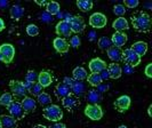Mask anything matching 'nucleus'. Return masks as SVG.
I'll return each mask as SVG.
<instances>
[{
    "instance_id": "obj_41",
    "label": "nucleus",
    "mask_w": 152,
    "mask_h": 128,
    "mask_svg": "<svg viewBox=\"0 0 152 128\" xmlns=\"http://www.w3.org/2000/svg\"><path fill=\"white\" fill-rule=\"evenodd\" d=\"M121 72H125L126 75H132V73L134 72V68H132V67H129V65L125 64L124 68H121Z\"/></svg>"
},
{
    "instance_id": "obj_15",
    "label": "nucleus",
    "mask_w": 152,
    "mask_h": 128,
    "mask_svg": "<svg viewBox=\"0 0 152 128\" xmlns=\"http://www.w3.org/2000/svg\"><path fill=\"white\" fill-rule=\"evenodd\" d=\"M111 42L115 47L121 48L122 46H125V44L127 42V34L124 32H114L111 38Z\"/></svg>"
},
{
    "instance_id": "obj_31",
    "label": "nucleus",
    "mask_w": 152,
    "mask_h": 128,
    "mask_svg": "<svg viewBox=\"0 0 152 128\" xmlns=\"http://www.w3.org/2000/svg\"><path fill=\"white\" fill-rule=\"evenodd\" d=\"M77 7L81 12H88L93 8V1L91 0H78L77 1Z\"/></svg>"
},
{
    "instance_id": "obj_13",
    "label": "nucleus",
    "mask_w": 152,
    "mask_h": 128,
    "mask_svg": "<svg viewBox=\"0 0 152 128\" xmlns=\"http://www.w3.org/2000/svg\"><path fill=\"white\" fill-rule=\"evenodd\" d=\"M107 54L109 59L113 63H118V62L122 61V49L119 47H115V46L112 45L107 50Z\"/></svg>"
},
{
    "instance_id": "obj_37",
    "label": "nucleus",
    "mask_w": 152,
    "mask_h": 128,
    "mask_svg": "<svg viewBox=\"0 0 152 128\" xmlns=\"http://www.w3.org/2000/svg\"><path fill=\"white\" fill-rule=\"evenodd\" d=\"M113 13L119 17H122L126 13V8L124 7V5H115L113 7Z\"/></svg>"
},
{
    "instance_id": "obj_14",
    "label": "nucleus",
    "mask_w": 152,
    "mask_h": 128,
    "mask_svg": "<svg viewBox=\"0 0 152 128\" xmlns=\"http://www.w3.org/2000/svg\"><path fill=\"white\" fill-rule=\"evenodd\" d=\"M86 99L88 102V104H97L102 101V93L99 89L93 88L91 91H88L87 95H86Z\"/></svg>"
},
{
    "instance_id": "obj_46",
    "label": "nucleus",
    "mask_w": 152,
    "mask_h": 128,
    "mask_svg": "<svg viewBox=\"0 0 152 128\" xmlns=\"http://www.w3.org/2000/svg\"><path fill=\"white\" fill-rule=\"evenodd\" d=\"M9 5V2H8L7 0H2V1H0V8H6Z\"/></svg>"
},
{
    "instance_id": "obj_19",
    "label": "nucleus",
    "mask_w": 152,
    "mask_h": 128,
    "mask_svg": "<svg viewBox=\"0 0 152 128\" xmlns=\"http://www.w3.org/2000/svg\"><path fill=\"white\" fill-rule=\"evenodd\" d=\"M107 73H109V77H110L111 79H118V78H120L122 75L121 67H120L119 64H117V63H111V64H109L107 67Z\"/></svg>"
},
{
    "instance_id": "obj_47",
    "label": "nucleus",
    "mask_w": 152,
    "mask_h": 128,
    "mask_svg": "<svg viewBox=\"0 0 152 128\" xmlns=\"http://www.w3.org/2000/svg\"><path fill=\"white\" fill-rule=\"evenodd\" d=\"M88 39H89L91 41H94V40H95V32H89V33H88Z\"/></svg>"
},
{
    "instance_id": "obj_32",
    "label": "nucleus",
    "mask_w": 152,
    "mask_h": 128,
    "mask_svg": "<svg viewBox=\"0 0 152 128\" xmlns=\"http://www.w3.org/2000/svg\"><path fill=\"white\" fill-rule=\"evenodd\" d=\"M37 101H38L39 104H41V105H44V106H47L52 103V97H50L49 94L42 91L39 96H37Z\"/></svg>"
},
{
    "instance_id": "obj_33",
    "label": "nucleus",
    "mask_w": 152,
    "mask_h": 128,
    "mask_svg": "<svg viewBox=\"0 0 152 128\" xmlns=\"http://www.w3.org/2000/svg\"><path fill=\"white\" fill-rule=\"evenodd\" d=\"M13 101H14V98H13V96H12L10 93H5V94L0 95V105L6 106V108H7Z\"/></svg>"
},
{
    "instance_id": "obj_42",
    "label": "nucleus",
    "mask_w": 152,
    "mask_h": 128,
    "mask_svg": "<svg viewBox=\"0 0 152 128\" xmlns=\"http://www.w3.org/2000/svg\"><path fill=\"white\" fill-rule=\"evenodd\" d=\"M73 81H75V80H73L72 78H70V77H65V78L63 79V83H64V85H66V86L70 87V88H71V86H72Z\"/></svg>"
},
{
    "instance_id": "obj_24",
    "label": "nucleus",
    "mask_w": 152,
    "mask_h": 128,
    "mask_svg": "<svg viewBox=\"0 0 152 128\" xmlns=\"http://www.w3.org/2000/svg\"><path fill=\"white\" fill-rule=\"evenodd\" d=\"M78 103H79L78 98L75 95H72V94H70L69 96H66V97H64L62 99V104L66 109H73V108H76L78 105Z\"/></svg>"
},
{
    "instance_id": "obj_25",
    "label": "nucleus",
    "mask_w": 152,
    "mask_h": 128,
    "mask_svg": "<svg viewBox=\"0 0 152 128\" xmlns=\"http://www.w3.org/2000/svg\"><path fill=\"white\" fill-rule=\"evenodd\" d=\"M72 75H73V80L75 81H83L87 78V71L85 70L83 67H77L73 71H72Z\"/></svg>"
},
{
    "instance_id": "obj_44",
    "label": "nucleus",
    "mask_w": 152,
    "mask_h": 128,
    "mask_svg": "<svg viewBox=\"0 0 152 128\" xmlns=\"http://www.w3.org/2000/svg\"><path fill=\"white\" fill-rule=\"evenodd\" d=\"M99 77H101V79H102V81L103 80H107L110 77H109V73H107V69L105 70H103L102 72H99Z\"/></svg>"
},
{
    "instance_id": "obj_30",
    "label": "nucleus",
    "mask_w": 152,
    "mask_h": 128,
    "mask_svg": "<svg viewBox=\"0 0 152 128\" xmlns=\"http://www.w3.org/2000/svg\"><path fill=\"white\" fill-rule=\"evenodd\" d=\"M86 79L88 80V83L91 85L93 87H99L102 83V79L99 77V73H91L89 75H87Z\"/></svg>"
},
{
    "instance_id": "obj_11",
    "label": "nucleus",
    "mask_w": 152,
    "mask_h": 128,
    "mask_svg": "<svg viewBox=\"0 0 152 128\" xmlns=\"http://www.w3.org/2000/svg\"><path fill=\"white\" fill-rule=\"evenodd\" d=\"M56 33L60 36V38H63V39L70 37L72 31H71L69 22H66L65 20H62L57 23L56 24Z\"/></svg>"
},
{
    "instance_id": "obj_53",
    "label": "nucleus",
    "mask_w": 152,
    "mask_h": 128,
    "mask_svg": "<svg viewBox=\"0 0 152 128\" xmlns=\"http://www.w3.org/2000/svg\"><path fill=\"white\" fill-rule=\"evenodd\" d=\"M0 128H2V127H1V124H0Z\"/></svg>"
},
{
    "instance_id": "obj_49",
    "label": "nucleus",
    "mask_w": 152,
    "mask_h": 128,
    "mask_svg": "<svg viewBox=\"0 0 152 128\" xmlns=\"http://www.w3.org/2000/svg\"><path fill=\"white\" fill-rule=\"evenodd\" d=\"M5 29V22H4V20L2 18H0V32Z\"/></svg>"
},
{
    "instance_id": "obj_18",
    "label": "nucleus",
    "mask_w": 152,
    "mask_h": 128,
    "mask_svg": "<svg viewBox=\"0 0 152 128\" xmlns=\"http://www.w3.org/2000/svg\"><path fill=\"white\" fill-rule=\"evenodd\" d=\"M37 80H38L39 85L42 88H45V87H48L50 83H53V77L47 71H41L40 73H38V79Z\"/></svg>"
},
{
    "instance_id": "obj_9",
    "label": "nucleus",
    "mask_w": 152,
    "mask_h": 128,
    "mask_svg": "<svg viewBox=\"0 0 152 128\" xmlns=\"http://www.w3.org/2000/svg\"><path fill=\"white\" fill-rule=\"evenodd\" d=\"M69 24H70L71 31L75 33H81L86 28L85 20L81 16H72L69 21Z\"/></svg>"
},
{
    "instance_id": "obj_52",
    "label": "nucleus",
    "mask_w": 152,
    "mask_h": 128,
    "mask_svg": "<svg viewBox=\"0 0 152 128\" xmlns=\"http://www.w3.org/2000/svg\"><path fill=\"white\" fill-rule=\"evenodd\" d=\"M119 128H127V126H125V125H121V126H119Z\"/></svg>"
},
{
    "instance_id": "obj_29",
    "label": "nucleus",
    "mask_w": 152,
    "mask_h": 128,
    "mask_svg": "<svg viewBox=\"0 0 152 128\" xmlns=\"http://www.w3.org/2000/svg\"><path fill=\"white\" fill-rule=\"evenodd\" d=\"M97 46L101 50H105L107 52V49L112 46V42H111V39L107 37H101L97 40Z\"/></svg>"
},
{
    "instance_id": "obj_39",
    "label": "nucleus",
    "mask_w": 152,
    "mask_h": 128,
    "mask_svg": "<svg viewBox=\"0 0 152 128\" xmlns=\"http://www.w3.org/2000/svg\"><path fill=\"white\" fill-rule=\"evenodd\" d=\"M40 21L41 22H45V23H49L53 21V16L49 15L47 12H44L40 14Z\"/></svg>"
},
{
    "instance_id": "obj_23",
    "label": "nucleus",
    "mask_w": 152,
    "mask_h": 128,
    "mask_svg": "<svg viewBox=\"0 0 152 128\" xmlns=\"http://www.w3.org/2000/svg\"><path fill=\"white\" fill-rule=\"evenodd\" d=\"M0 124L2 128H16L17 127V121L10 117V116H1L0 117Z\"/></svg>"
},
{
    "instance_id": "obj_48",
    "label": "nucleus",
    "mask_w": 152,
    "mask_h": 128,
    "mask_svg": "<svg viewBox=\"0 0 152 128\" xmlns=\"http://www.w3.org/2000/svg\"><path fill=\"white\" fill-rule=\"evenodd\" d=\"M34 2H36V4H37V5H39V6H46V5H47V2H48V1H38V0H36V1H34Z\"/></svg>"
},
{
    "instance_id": "obj_7",
    "label": "nucleus",
    "mask_w": 152,
    "mask_h": 128,
    "mask_svg": "<svg viewBox=\"0 0 152 128\" xmlns=\"http://www.w3.org/2000/svg\"><path fill=\"white\" fill-rule=\"evenodd\" d=\"M7 109L8 111H9V116L13 117L16 121L22 119L23 117L25 116V112H24L22 105H21V102H18V101H13L7 106Z\"/></svg>"
},
{
    "instance_id": "obj_2",
    "label": "nucleus",
    "mask_w": 152,
    "mask_h": 128,
    "mask_svg": "<svg viewBox=\"0 0 152 128\" xmlns=\"http://www.w3.org/2000/svg\"><path fill=\"white\" fill-rule=\"evenodd\" d=\"M42 114L47 120L55 121V122H57L63 118V111L61 110V108L56 104H49V105L45 106V109L42 110Z\"/></svg>"
},
{
    "instance_id": "obj_10",
    "label": "nucleus",
    "mask_w": 152,
    "mask_h": 128,
    "mask_svg": "<svg viewBox=\"0 0 152 128\" xmlns=\"http://www.w3.org/2000/svg\"><path fill=\"white\" fill-rule=\"evenodd\" d=\"M130 103H132V101H130L129 96L122 95V96L118 97L114 101L113 106L115 108V110H117L118 112H125V111H127V110L129 109Z\"/></svg>"
},
{
    "instance_id": "obj_38",
    "label": "nucleus",
    "mask_w": 152,
    "mask_h": 128,
    "mask_svg": "<svg viewBox=\"0 0 152 128\" xmlns=\"http://www.w3.org/2000/svg\"><path fill=\"white\" fill-rule=\"evenodd\" d=\"M80 44H81L80 38L78 37V36H75V37H71L69 46H71V47H73V48H78V47L80 46Z\"/></svg>"
},
{
    "instance_id": "obj_12",
    "label": "nucleus",
    "mask_w": 152,
    "mask_h": 128,
    "mask_svg": "<svg viewBox=\"0 0 152 128\" xmlns=\"http://www.w3.org/2000/svg\"><path fill=\"white\" fill-rule=\"evenodd\" d=\"M107 63L103 60H101L99 57L96 59H93V60L89 62V70H91V73H99L102 72L103 70L107 69Z\"/></svg>"
},
{
    "instance_id": "obj_3",
    "label": "nucleus",
    "mask_w": 152,
    "mask_h": 128,
    "mask_svg": "<svg viewBox=\"0 0 152 128\" xmlns=\"http://www.w3.org/2000/svg\"><path fill=\"white\" fill-rule=\"evenodd\" d=\"M9 88H10V94L13 98L15 97L17 101H22L28 96V91L24 88L22 81L18 80H10L9 81Z\"/></svg>"
},
{
    "instance_id": "obj_34",
    "label": "nucleus",
    "mask_w": 152,
    "mask_h": 128,
    "mask_svg": "<svg viewBox=\"0 0 152 128\" xmlns=\"http://www.w3.org/2000/svg\"><path fill=\"white\" fill-rule=\"evenodd\" d=\"M28 93H30L32 94L33 96H39L41 93H42V87L39 85L38 83H32V86H31V88L29 89Z\"/></svg>"
},
{
    "instance_id": "obj_21",
    "label": "nucleus",
    "mask_w": 152,
    "mask_h": 128,
    "mask_svg": "<svg viewBox=\"0 0 152 128\" xmlns=\"http://www.w3.org/2000/svg\"><path fill=\"white\" fill-rule=\"evenodd\" d=\"M71 94V89L70 87H68L66 85H64L63 83H58L56 87H55V95L57 96L58 99H63L64 97H66Z\"/></svg>"
},
{
    "instance_id": "obj_45",
    "label": "nucleus",
    "mask_w": 152,
    "mask_h": 128,
    "mask_svg": "<svg viewBox=\"0 0 152 128\" xmlns=\"http://www.w3.org/2000/svg\"><path fill=\"white\" fill-rule=\"evenodd\" d=\"M48 128H66V126L64 124H62V122H55L54 125H52L50 127Z\"/></svg>"
},
{
    "instance_id": "obj_20",
    "label": "nucleus",
    "mask_w": 152,
    "mask_h": 128,
    "mask_svg": "<svg viewBox=\"0 0 152 128\" xmlns=\"http://www.w3.org/2000/svg\"><path fill=\"white\" fill-rule=\"evenodd\" d=\"M112 28L115 30V32H122V31L129 29V24H128V21L125 17H118L112 23Z\"/></svg>"
},
{
    "instance_id": "obj_28",
    "label": "nucleus",
    "mask_w": 152,
    "mask_h": 128,
    "mask_svg": "<svg viewBox=\"0 0 152 128\" xmlns=\"http://www.w3.org/2000/svg\"><path fill=\"white\" fill-rule=\"evenodd\" d=\"M71 93H73L75 96H81L85 91V85L81 81H73L71 86Z\"/></svg>"
},
{
    "instance_id": "obj_51",
    "label": "nucleus",
    "mask_w": 152,
    "mask_h": 128,
    "mask_svg": "<svg viewBox=\"0 0 152 128\" xmlns=\"http://www.w3.org/2000/svg\"><path fill=\"white\" fill-rule=\"evenodd\" d=\"M32 128H47L46 126H42V125H36V126H33Z\"/></svg>"
},
{
    "instance_id": "obj_50",
    "label": "nucleus",
    "mask_w": 152,
    "mask_h": 128,
    "mask_svg": "<svg viewBox=\"0 0 152 128\" xmlns=\"http://www.w3.org/2000/svg\"><path fill=\"white\" fill-rule=\"evenodd\" d=\"M148 114H149V117H152V105H149V109H148Z\"/></svg>"
},
{
    "instance_id": "obj_35",
    "label": "nucleus",
    "mask_w": 152,
    "mask_h": 128,
    "mask_svg": "<svg viewBox=\"0 0 152 128\" xmlns=\"http://www.w3.org/2000/svg\"><path fill=\"white\" fill-rule=\"evenodd\" d=\"M38 79V73L34 71V70H29L28 73L25 75V81H29V83H36V80Z\"/></svg>"
},
{
    "instance_id": "obj_6",
    "label": "nucleus",
    "mask_w": 152,
    "mask_h": 128,
    "mask_svg": "<svg viewBox=\"0 0 152 128\" xmlns=\"http://www.w3.org/2000/svg\"><path fill=\"white\" fill-rule=\"evenodd\" d=\"M85 114L91 120L96 121L102 119V117H103V110L97 104H88V105L85 108Z\"/></svg>"
},
{
    "instance_id": "obj_36",
    "label": "nucleus",
    "mask_w": 152,
    "mask_h": 128,
    "mask_svg": "<svg viewBox=\"0 0 152 128\" xmlns=\"http://www.w3.org/2000/svg\"><path fill=\"white\" fill-rule=\"evenodd\" d=\"M26 33L30 36V37H36L39 34V28L34 24H29L26 26Z\"/></svg>"
},
{
    "instance_id": "obj_16",
    "label": "nucleus",
    "mask_w": 152,
    "mask_h": 128,
    "mask_svg": "<svg viewBox=\"0 0 152 128\" xmlns=\"http://www.w3.org/2000/svg\"><path fill=\"white\" fill-rule=\"evenodd\" d=\"M53 45H54V48L58 52V53H66L69 50V48H70V46H69V42L65 40V39H63V38H55L53 41Z\"/></svg>"
},
{
    "instance_id": "obj_8",
    "label": "nucleus",
    "mask_w": 152,
    "mask_h": 128,
    "mask_svg": "<svg viewBox=\"0 0 152 128\" xmlns=\"http://www.w3.org/2000/svg\"><path fill=\"white\" fill-rule=\"evenodd\" d=\"M107 16L102 13H94L89 17V25L95 28V29H102L107 25Z\"/></svg>"
},
{
    "instance_id": "obj_27",
    "label": "nucleus",
    "mask_w": 152,
    "mask_h": 128,
    "mask_svg": "<svg viewBox=\"0 0 152 128\" xmlns=\"http://www.w3.org/2000/svg\"><path fill=\"white\" fill-rule=\"evenodd\" d=\"M61 10V7L58 5V2L56 1H48L47 5H46V12L49 14V15H57Z\"/></svg>"
},
{
    "instance_id": "obj_4",
    "label": "nucleus",
    "mask_w": 152,
    "mask_h": 128,
    "mask_svg": "<svg viewBox=\"0 0 152 128\" xmlns=\"http://www.w3.org/2000/svg\"><path fill=\"white\" fill-rule=\"evenodd\" d=\"M15 56V47L12 44H2L0 46V61L9 64L14 60Z\"/></svg>"
},
{
    "instance_id": "obj_43",
    "label": "nucleus",
    "mask_w": 152,
    "mask_h": 128,
    "mask_svg": "<svg viewBox=\"0 0 152 128\" xmlns=\"http://www.w3.org/2000/svg\"><path fill=\"white\" fill-rule=\"evenodd\" d=\"M145 75L148 78H152V64H148L145 68Z\"/></svg>"
},
{
    "instance_id": "obj_40",
    "label": "nucleus",
    "mask_w": 152,
    "mask_h": 128,
    "mask_svg": "<svg viewBox=\"0 0 152 128\" xmlns=\"http://www.w3.org/2000/svg\"><path fill=\"white\" fill-rule=\"evenodd\" d=\"M125 6L124 7H128V8H135L138 6V0H125Z\"/></svg>"
},
{
    "instance_id": "obj_22",
    "label": "nucleus",
    "mask_w": 152,
    "mask_h": 128,
    "mask_svg": "<svg viewBox=\"0 0 152 128\" xmlns=\"http://www.w3.org/2000/svg\"><path fill=\"white\" fill-rule=\"evenodd\" d=\"M130 49L135 54H137L140 57H142L148 52V44L144 42V41H137L130 47Z\"/></svg>"
},
{
    "instance_id": "obj_1",
    "label": "nucleus",
    "mask_w": 152,
    "mask_h": 128,
    "mask_svg": "<svg viewBox=\"0 0 152 128\" xmlns=\"http://www.w3.org/2000/svg\"><path fill=\"white\" fill-rule=\"evenodd\" d=\"M132 24L138 32H148L151 28V18L149 14L144 12H138L132 16Z\"/></svg>"
},
{
    "instance_id": "obj_26",
    "label": "nucleus",
    "mask_w": 152,
    "mask_h": 128,
    "mask_svg": "<svg viewBox=\"0 0 152 128\" xmlns=\"http://www.w3.org/2000/svg\"><path fill=\"white\" fill-rule=\"evenodd\" d=\"M9 14H10V17L15 21H18L23 15H24V8L21 7L20 5H14L10 7V10H9Z\"/></svg>"
},
{
    "instance_id": "obj_5",
    "label": "nucleus",
    "mask_w": 152,
    "mask_h": 128,
    "mask_svg": "<svg viewBox=\"0 0 152 128\" xmlns=\"http://www.w3.org/2000/svg\"><path fill=\"white\" fill-rule=\"evenodd\" d=\"M122 61L127 65H129L132 68H135L141 63V57L137 54L134 53L130 48H126L125 50H122Z\"/></svg>"
},
{
    "instance_id": "obj_17",
    "label": "nucleus",
    "mask_w": 152,
    "mask_h": 128,
    "mask_svg": "<svg viewBox=\"0 0 152 128\" xmlns=\"http://www.w3.org/2000/svg\"><path fill=\"white\" fill-rule=\"evenodd\" d=\"M21 105H22L23 110H24V112L25 113L32 112V111H34L36 108H37V101L33 99L32 97L26 96L24 99L21 101Z\"/></svg>"
}]
</instances>
